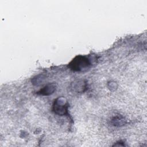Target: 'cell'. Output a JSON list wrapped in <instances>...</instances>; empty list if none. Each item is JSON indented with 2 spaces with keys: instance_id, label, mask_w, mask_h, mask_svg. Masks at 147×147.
Here are the masks:
<instances>
[{
  "instance_id": "5",
  "label": "cell",
  "mask_w": 147,
  "mask_h": 147,
  "mask_svg": "<svg viewBox=\"0 0 147 147\" xmlns=\"http://www.w3.org/2000/svg\"><path fill=\"white\" fill-rule=\"evenodd\" d=\"M45 79V76L43 74H40L33 78L32 80V83L34 85H39L42 83Z\"/></svg>"
},
{
  "instance_id": "4",
  "label": "cell",
  "mask_w": 147,
  "mask_h": 147,
  "mask_svg": "<svg viewBox=\"0 0 147 147\" xmlns=\"http://www.w3.org/2000/svg\"><path fill=\"white\" fill-rule=\"evenodd\" d=\"M56 86L54 83L48 84L42 88H41L39 91H38L37 94L44 96H48L53 94L56 91Z\"/></svg>"
},
{
  "instance_id": "3",
  "label": "cell",
  "mask_w": 147,
  "mask_h": 147,
  "mask_svg": "<svg viewBox=\"0 0 147 147\" xmlns=\"http://www.w3.org/2000/svg\"><path fill=\"white\" fill-rule=\"evenodd\" d=\"M87 84L82 80H76L72 83L71 85V88L72 91L76 92H82L86 90Z\"/></svg>"
},
{
  "instance_id": "7",
  "label": "cell",
  "mask_w": 147,
  "mask_h": 147,
  "mask_svg": "<svg viewBox=\"0 0 147 147\" xmlns=\"http://www.w3.org/2000/svg\"><path fill=\"white\" fill-rule=\"evenodd\" d=\"M109 84V87L110 88V90H111V91H113V90H114L117 87V84L114 82H111Z\"/></svg>"
},
{
  "instance_id": "2",
  "label": "cell",
  "mask_w": 147,
  "mask_h": 147,
  "mask_svg": "<svg viewBox=\"0 0 147 147\" xmlns=\"http://www.w3.org/2000/svg\"><path fill=\"white\" fill-rule=\"evenodd\" d=\"M68 104L64 97H59L55 100L53 105V110L59 115H64L68 113Z\"/></svg>"
},
{
  "instance_id": "6",
  "label": "cell",
  "mask_w": 147,
  "mask_h": 147,
  "mask_svg": "<svg viewBox=\"0 0 147 147\" xmlns=\"http://www.w3.org/2000/svg\"><path fill=\"white\" fill-rule=\"evenodd\" d=\"M111 123L114 126H121L124 125L125 121L124 119L123 118H121L120 117H116L111 121Z\"/></svg>"
},
{
  "instance_id": "1",
  "label": "cell",
  "mask_w": 147,
  "mask_h": 147,
  "mask_svg": "<svg viewBox=\"0 0 147 147\" xmlns=\"http://www.w3.org/2000/svg\"><path fill=\"white\" fill-rule=\"evenodd\" d=\"M91 60L86 56H78L69 64V67L74 71H82L91 65Z\"/></svg>"
}]
</instances>
